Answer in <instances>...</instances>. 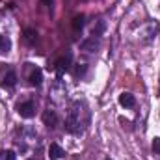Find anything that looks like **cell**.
Instances as JSON below:
<instances>
[{"mask_svg": "<svg viewBox=\"0 0 160 160\" xmlns=\"http://www.w3.org/2000/svg\"><path fill=\"white\" fill-rule=\"evenodd\" d=\"M84 73H86V65H78L77 71H75V77H82Z\"/></svg>", "mask_w": 160, "mask_h": 160, "instance_id": "cell-15", "label": "cell"}, {"mask_svg": "<svg viewBox=\"0 0 160 160\" xmlns=\"http://www.w3.org/2000/svg\"><path fill=\"white\" fill-rule=\"evenodd\" d=\"M153 151H155L157 155H160V138H155V140H153Z\"/></svg>", "mask_w": 160, "mask_h": 160, "instance_id": "cell-14", "label": "cell"}, {"mask_svg": "<svg viewBox=\"0 0 160 160\" xmlns=\"http://www.w3.org/2000/svg\"><path fill=\"white\" fill-rule=\"evenodd\" d=\"M28 80H30L32 86H41V82H43V73H41V69H34V71L30 73Z\"/></svg>", "mask_w": 160, "mask_h": 160, "instance_id": "cell-8", "label": "cell"}, {"mask_svg": "<svg viewBox=\"0 0 160 160\" xmlns=\"http://www.w3.org/2000/svg\"><path fill=\"white\" fill-rule=\"evenodd\" d=\"M43 123L48 127V128H54L58 125V114L54 110H45L43 112Z\"/></svg>", "mask_w": 160, "mask_h": 160, "instance_id": "cell-4", "label": "cell"}, {"mask_svg": "<svg viewBox=\"0 0 160 160\" xmlns=\"http://www.w3.org/2000/svg\"><path fill=\"white\" fill-rule=\"evenodd\" d=\"M17 112H19V116L21 118H32L34 114H36V106H34V102L32 101H26V102H22V104H19L17 106Z\"/></svg>", "mask_w": 160, "mask_h": 160, "instance_id": "cell-2", "label": "cell"}, {"mask_svg": "<svg viewBox=\"0 0 160 160\" xmlns=\"http://www.w3.org/2000/svg\"><path fill=\"white\" fill-rule=\"evenodd\" d=\"M108 160H110V158H108Z\"/></svg>", "mask_w": 160, "mask_h": 160, "instance_id": "cell-18", "label": "cell"}, {"mask_svg": "<svg viewBox=\"0 0 160 160\" xmlns=\"http://www.w3.org/2000/svg\"><path fill=\"white\" fill-rule=\"evenodd\" d=\"M119 104L125 106V108H132V106L136 104V99H134L132 93H121L119 95Z\"/></svg>", "mask_w": 160, "mask_h": 160, "instance_id": "cell-6", "label": "cell"}, {"mask_svg": "<svg viewBox=\"0 0 160 160\" xmlns=\"http://www.w3.org/2000/svg\"><path fill=\"white\" fill-rule=\"evenodd\" d=\"M63 157V149L58 145V143H50L48 147V158L50 160H60Z\"/></svg>", "mask_w": 160, "mask_h": 160, "instance_id": "cell-7", "label": "cell"}, {"mask_svg": "<svg viewBox=\"0 0 160 160\" xmlns=\"http://www.w3.org/2000/svg\"><path fill=\"white\" fill-rule=\"evenodd\" d=\"M4 158L6 160H15V153H13V151H6V153H4Z\"/></svg>", "mask_w": 160, "mask_h": 160, "instance_id": "cell-16", "label": "cell"}, {"mask_svg": "<svg viewBox=\"0 0 160 160\" xmlns=\"http://www.w3.org/2000/svg\"><path fill=\"white\" fill-rule=\"evenodd\" d=\"M9 48H11V41H9V38H6V36L0 34V54L9 52Z\"/></svg>", "mask_w": 160, "mask_h": 160, "instance_id": "cell-9", "label": "cell"}, {"mask_svg": "<svg viewBox=\"0 0 160 160\" xmlns=\"http://www.w3.org/2000/svg\"><path fill=\"white\" fill-rule=\"evenodd\" d=\"M15 82H17V75H15V71H13V69H8L6 75L2 77V80H0V86H4V88H11V86H15Z\"/></svg>", "mask_w": 160, "mask_h": 160, "instance_id": "cell-5", "label": "cell"}, {"mask_svg": "<svg viewBox=\"0 0 160 160\" xmlns=\"http://www.w3.org/2000/svg\"><path fill=\"white\" fill-rule=\"evenodd\" d=\"M69 65H71V54H67V56L60 58V60L56 62V65H54L56 75H58V77H62L63 73H67V71H69Z\"/></svg>", "mask_w": 160, "mask_h": 160, "instance_id": "cell-3", "label": "cell"}, {"mask_svg": "<svg viewBox=\"0 0 160 160\" xmlns=\"http://www.w3.org/2000/svg\"><path fill=\"white\" fill-rule=\"evenodd\" d=\"M84 24H86V17H84V15H77V17L73 19V30H75V32H80V30L84 28Z\"/></svg>", "mask_w": 160, "mask_h": 160, "instance_id": "cell-10", "label": "cell"}, {"mask_svg": "<svg viewBox=\"0 0 160 160\" xmlns=\"http://www.w3.org/2000/svg\"><path fill=\"white\" fill-rule=\"evenodd\" d=\"M78 125H80L78 110H77V108H73V110H71V114H69V116H67V119H65V130H67V132H77V130H78Z\"/></svg>", "mask_w": 160, "mask_h": 160, "instance_id": "cell-1", "label": "cell"}, {"mask_svg": "<svg viewBox=\"0 0 160 160\" xmlns=\"http://www.w3.org/2000/svg\"><path fill=\"white\" fill-rule=\"evenodd\" d=\"M97 47H99V41L95 39V38H91V39H88V41H84V43H82V48H84V50H89V52H91V50H95Z\"/></svg>", "mask_w": 160, "mask_h": 160, "instance_id": "cell-12", "label": "cell"}, {"mask_svg": "<svg viewBox=\"0 0 160 160\" xmlns=\"http://www.w3.org/2000/svg\"><path fill=\"white\" fill-rule=\"evenodd\" d=\"M24 41L30 43V45H34V43L38 41V32H36V30H30V28L24 30Z\"/></svg>", "mask_w": 160, "mask_h": 160, "instance_id": "cell-11", "label": "cell"}, {"mask_svg": "<svg viewBox=\"0 0 160 160\" xmlns=\"http://www.w3.org/2000/svg\"><path fill=\"white\" fill-rule=\"evenodd\" d=\"M41 2H43L45 6H52V2H54V0H41Z\"/></svg>", "mask_w": 160, "mask_h": 160, "instance_id": "cell-17", "label": "cell"}, {"mask_svg": "<svg viewBox=\"0 0 160 160\" xmlns=\"http://www.w3.org/2000/svg\"><path fill=\"white\" fill-rule=\"evenodd\" d=\"M102 32H104V21H99V22L93 26V30H91V36H93V38H99Z\"/></svg>", "mask_w": 160, "mask_h": 160, "instance_id": "cell-13", "label": "cell"}]
</instances>
